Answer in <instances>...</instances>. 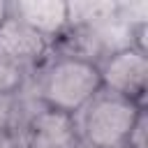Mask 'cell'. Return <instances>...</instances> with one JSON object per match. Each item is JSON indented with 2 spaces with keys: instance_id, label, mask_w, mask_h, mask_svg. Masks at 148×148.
I'll use <instances>...</instances> for the list:
<instances>
[{
  "instance_id": "obj_7",
  "label": "cell",
  "mask_w": 148,
  "mask_h": 148,
  "mask_svg": "<svg viewBox=\"0 0 148 148\" xmlns=\"http://www.w3.org/2000/svg\"><path fill=\"white\" fill-rule=\"evenodd\" d=\"M118 16V0H74L67 2L69 28H95Z\"/></svg>"
},
{
  "instance_id": "obj_8",
  "label": "cell",
  "mask_w": 148,
  "mask_h": 148,
  "mask_svg": "<svg viewBox=\"0 0 148 148\" xmlns=\"http://www.w3.org/2000/svg\"><path fill=\"white\" fill-rule=\"evenodd\" d=\"M30 72L21 69L18 65L0 58V95H12V92H18L25 83Z\"/></svg>"
},
{
  "instance_id": "obj_3",
  "label": "cell",
  "mask_w": 148,
  "mask_h": 148,
  "mask_svg": "<svg viewBox=\"0 0 148 148\" xmlns=\"http://www.w3.org/2000/svg\"><path fill=\"white\" fill-rule=\"evenodd\" d=\"M102 88L146 106L148 95V56L136 49H123L97 65Z\"/></svg>"
},
{
  "instance_id": "obj_10",
  "label": "cell",
  "mask_w": 148,
  "mask_h": 148,
  "mask_svg": "<svg viewBox=\"0 0 148 148\" xmlns=\"http://www.w3.org/2000/svg\"><path fill=\"white\" fill-rule=\"evenodd\" d=\"M0 148H23V141L12 132L0 130Z\"/></svg>"
},
{
  "instance_id": "obj_5",
  "label": "cell",
  "mask_w": 148,
  "mask_h": 148,
  "mask_svg": "<svg viewBox=\"0 0 148 148\" xmlns=\"http://www.w3.org/2000/svg\"><path fill=\"white\" fill-rule=\"evenodd\" d=\"M79 132L74 116L39 106L23 132V148H76Z\"/></svg>"
},
{
  "instance_id": "obj_11",
  "label": "cell",
  "mask_w": 148,
  "mask_h": 148,
  "mask_svg": "<svg viewBox=\"0 0 148 148\" xmlns=\"http://www.w3.org/2000/svg\"><path fill=\"white\" fill-rule=\"evenodd\" d=\"M9 16V2L7 0H0V23Z\"/></svg>"
},
{
  "instance_id": "obj_13",
  "label": "cell",
  "mask_w": 148,
  "mask_h": 148,
  "mask_svg": "<svg viewBox=\"0 0 148 148\" xmlns=\"http://www.w3.org/2000/svg\"><path fill=\"white\" fill-rule=\"evenodd\" d=\"M118 148H127V146H118Z\"/></svg>"
},
{
  "instance_id": "obj_4",
  "label": "cell",
  "mask_w": 148,
  "mask_h": 148,
  "mask_svg": "<svg viewBox=\"0 0 148 148\" xmlns=\"http://www.w3.org/2000/svg\"><path fill=\"white\" fill-rule=\"evenodd\" d=\"M53 51V42L32 30L28 23L9 14L0 23V58L18 65L25 72L37 69Z\"/></svg>"
},
{
  "instance_id": "obj_2",
  "label": "cell",
  "mask_w": 148,
  "mask_h": 148,
  "mask_svg": "<svg viewBox=\"0 0 148 148\" xmlns=\"http://www.w3.org/2000/svg\"><path fill=\"white\" fill-rule=\"evenodd\" d=\"M141 109L146 106H139L132 99H125L102 88L79 113H74L79 139L97 148L125 146L127 134Z\"/></svg>"
},
{
  "instance_id": "obj_9",
  "label": "cell",
  "mask_w": 148,
  "mask_h": 148,
  "mask_svg": "<svg viewBox=\"0 0 148 148\" xmlns=\"http://www.w3.org/2000/svg\"><path fill=\"white\" fill-rule=\"evenodd\" d=\"M127 148H148V109H141L125 141Z\"/></svg>"
},
{
  "instance_id": "obj_12",
  "label": "cell",
  "mask_w": 148,
  "mask_h": 148,
  "mask_svg": "<svg viewBox=\"0 0 148 148\" xmlns=\"http://www.w3.org/2000/svg\"><path fill=\"white\" fill-rule=\"evenodd\" d=\"M76 148H97V146H92V143H86V141H79V143H76Z\"/></svg>"
},
{
  "instance_id": "obj_6",
  "label": "cell",
  "mask_w": 148,
  "mask_h": 148,
  "mask_svg": "<svg viewBox=\"0 0 148 148\" xmlns=\"http://www.w3.org/2000/svg\"><path fill=\"white\" fill-rule=\"evenodd\" d=\"M9 14L28 23L32 30L51 39L53 44L67 32V2L62 0H14Z\"/></svg>"
},
{
  "instance_id": "obj_1",
  "label": "cell",
  "mask_w": 148,
  "mask_h": 148,
  "mask_svg": "<svg viewBox=\"0 0 148 148\" xmlns=\"http://www.w3.org/2000/svg\"><path fill=\"white\" fill-rule=\"evenodd\" d=\"M25 88L44 106L74 116L102 90V81L97 65L51 51V56L28 74Z\"/></svg>"
}]
</instances>
